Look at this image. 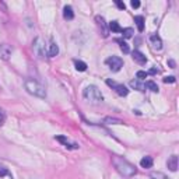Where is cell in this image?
<instances>
[{
    "label": "cell",
    "instance_id": "obj_29",
    "mask_svg": "<svg viewBox=\"0 0 179 179\" xmlns=\"http://www.w3.org/2000/svg\"><path fill=\"white\" fill-rule=\"evenodd\" d=\"M130 4H132V7H133V8L140 7V2H139V0H132V3H130Z\"/></svg>",
    "mask_w": 179,
    "mask_h": 179
},
{
    "label": "cell",
    "instance_id": "obj_32",
    "mask_svg": "<svg viewBox=\"0 0 179 179\" xmlns=\"http://www.w3.org/2000/svg\"><path fill=\"white\" fill-rule=\"evenodd\" d=\"M168 64L171 66V69H175V62L174 60H168Z\"/></svg>",
    "mask_w": 179,
    "mask_h": 179
},
{
    "label": "cell",
    "instance_id": "obj_7",
    "mask_svg": "<svg viewBox=\"0 0 179 179\" xmlns=\"http://www.w3.org/2000/svg\"><path fill=\"white\" fill-rule=\"evenodd\" d=\"M55 139L58 140V141H60L62 144H63L66 148H71V150H77V148L80 147V146L77 144V143H70V141H69L67 137H64V136H56Z\"/></svg>",
    "mask_w": 179,
    "mask_h": 179
},
{
    "label": "cell",
    "instance_id": "obj_3",
    "mask_svg": "<svg viewBox=\"0 0 179 179\" xmlns=\"http://www.w3.org/2000/svg\"><path fill=\"white\" fill-rule=\"evenodd\" d=\"M25 90L29 92V94L35 95L38 98H45L46 97V91H45L43 85L39 84L35 80H25Z\"/></svg>",
    "mask_w": 179,
    "mask_h": 179
},
{
    "label": "cell",
    "instance_id": "obj_25",
    "mask_svg": "<svg viewBox=\"0 0 179 179\" xmlns=\"http://www.w3.org/2000/svg\"><path fill=\"white\" fill-rule=\"evenodd\" d=\"M105 122H106V123H112V125H120V123H123L120 119H115V118H106Z\"/></svg>",
    "mask_w": 179,
    "mask_h": 179
},
{
    "label": "cell",
    "instance_id": "obj_19",
    "mask_svg": "<svg viewBox=\"0 0 179 179\" xmlns=\"http://www.w3.org/2000/svg\"><path fill=\"white\" fill-rule=\"evenodd\" d=\"M74 66L79 71H85L87 70V63H84V62L81 60H74Z\"/></svg>",
    "mask_w": 179,
    "mask_h": 179
},
{
    "label": "cell",
    "instance_id": "obj_15",
    "mask_svg": "<svg viewBox=\"0 0 179 179\" xmlns=\"http://www.w3.org/2000/svg\"><path fill=\"white\" fill-rule=\"evenodd\" d=\"M140 165H141V168H151L153 166V158L151 157H143L141 158V161H140Z\"/></svg>",
    "mask_w": 179,
    "mask_h": 179
},
{
    "label": "cell",
    "instance_id": "obj_23",
    "mask_svg": "<svg viewBox=\"0 0 179 179\" xmlns=\"http://www.w3.org/2000/svg\"><path fill=\"white\" fill-rule=\"evenodd\" d=\"M133 34H134L133 28H125V29H122V35H123L125 38H132Z\"/></svg>",
    "mask_w": 179,
    "mask_h": 179
},
{
    "label": "cell",
    "instance_id": "obj_2",
    "mask_svg": "<svg viewBox=\"0 0 179 179\" xmlns=\"http://www.w3.org/2000/svg\"><path fill=\"white\" fill-rule=\"evenodd\" d=\"M83 97L87 102L92 104V105H98L104 101V95L101 92V90L97 87V85H88L85 87V90L83 91Z\"/></svg>",
    "mask_w": 179,
    "mask_h": 179
},
{
    "label": "cell",
    "instance_id": "obj_13",
    "mask_svg": "<svg viewBox=\"0 0 179 179\" xmlns=\"http://www.w3.org/2000/svg\"><path fill=\"white\" fill-rule=\"evenodd\" d=\"M63 17H64V20H73L74 18V11H73V8H71V6H64Z\"/></svg>",
    "mask_w": 179,
    "mask_h": 179
},
{
    "label": "cell",
    "instance_id": "obj_24",
    "mask_svg": "<svg viewBox=\"0 0 179 179\" xmlns=\"http://www.w3.org/2000/svg\"><path fill=\"white\" fill-rule=\"evenodd\" d=\"M151 178L153 179H171V178H168L165 174H162V172H153L151 174Z\"/></svg>",
    "mask_w": 179,
    "mask_h": 179
},
{
    "label": "cell",
    "instance_id": "obj_28",
    "mask_svg": "<svg viewBox=\"0 0 179 179\" xmlns=\"http://www.w3.org/2000/svg\"><path fill=\"white\" fill-rule=\"evenodd\" d=\"M115 3H116V6H118L120 10H125L126 8V6H125V3H122V2H119V0H115Z\"/></svg>",
    "mask_w": 179,
    "mask_h": 179
},
{
    "label": "cell",
    "instance_id": "obj_17",
    "mask_svg": "<svg viewBox=\"0 0 179 179\" xmlns=\"http://www.w3.org/2000/svg\"><path fill=\"white\" fill-rule=\"evenodd\" d=\"M0 179H13V175H11L6 168L0 166Z\"/></svg>",
    "mask_w": 179,
    "mask_h": 179
},
{
    "label": "cell",
    "instance_id": "obj_1",
    "mask_svg": "<svg viewBox=\"0 0 179 179\" xmlns=\"http://www.w3.org/2000/svg\"><path fill=\"white\" fill-rule=\"evenodd\" d=\"M112 164L116 168V171L126 178H130L136 174V166L119 156H112Z\"/></svg>",
    "mask_w": 179,
    "mask_h": 179
},
{
    "label": "cell",
    "instance_id": "obj_5",
    "mask_svg": "<svg viewBox=\"0 0 179 179\" xmlns=\"http://www.w3.org/2000/svg\"><path fill=\"white\" fill-rule=\"evenodd\" d=\"M32 48H34V52L38 58H43L45 56V42L42 41V38H39V37L35 38Z\"/></svg>",
    "mask_w": 179,
    "mask_h": 179
},
{
    "label": "cell",
    "instance_id": "obj_26",
    "mask_svg": "<svg viewBox=\"0 0 179 179\" xmlns=\"http://www.w3.org/2000/svg\"><path fill=\"white\" fill-rule=\"evenodd\" d=\"M147 76H148V74L146 73V71H143V70H139V71L136 73L137 80H144V79H147Z\"/></svg>",
    "mask_w": 179,
    "mask_h": 179
},
{
    "label": "cell",
    "instance_id": "obj_10",
    "mask_svg": "<svg viewBox=\"0 0 179 179\" xmlns=\"http://www.w3.org/2000/svg\"><path fill=\"white\" fill-rule=\"evenodd\" d=\"M166 166H168L169 171L175 172L178 169V157L176 156H171L166 161Z\"/></svg>",
    "mask_w": 179,
    "mask_h": 179
},
{
    "label": "cell",
    "instance_id": "obj_31",
    "mask_svg": "<svg viewBox=\"0 0 179 179\" xmlns=\"http://www.w3.org/2000/svg\"><path fill=\"white\" fill-rule=\"evenodd\" d=\"M157 73H158V69L153 67V69H150V71H148L147 74H157Z\"/></svg>",
    "mask_w": 179,
    "mask_h": 179
},
{
    "label": "cell",
    "instance_id": "obj_8",
    "mask_svg": "<svg viewBox=\"0 0 179 179\" xmlns=\"http://www.w3.org/2000/svg\"><path fill=\"white\" fill-rule=\"evenodd\" d=\"M11 52H13V49L8 45H0V58L3 60H8L11 56Z\"/></svg>",
    "mask_w": 179,
    "mask_h": 179
},
{
    "label": "cell",
    "instance_id": "obj_11",
    "mask_svg": "<svg viewBox=\"0 0 179 179\" xmlns=\"http://www.w3.org/2000/svg\"><path fill=\"white\" fill-rule=\"evenodd\" d=\"M150 41L151 43H153V48L157 50H160L161 48H162V41H161V38L158 37V35H151L150 37Z\"/></svg>",
    "mask_w": 179,
    "mask_h": 179
},
{
    "label": "cell",
    "instance_id": "obj_12",
    "mask_svg": "<svg viewBox=\"0 0 179 179\" xmlns=\"http://www.w3.org/2000/svg\"><path fill=\"white\" fill-rule=\"evenodd\" d=\"M95 21H97L98 25L102 28V35H104V37H108V29H106V24H105V20H104V17L97 16V17H95Z\"/></svg>",
    "mask_w": 179,
    "mask_h": 179
},
{
    "label": "cell",
    "instance_id": "obj_22",
    "mask_svg": "<svg viewBox=\"0 0 179 179\" xmlns=\"http://www.w3.org/2000/svg\"><path fill=\"white\" fill-rule=\"evenodd\" d=\"M130 87H133V88L139 90V91H144V88H146L143 84H140L139 80H132V81H130Z\"/></svg>",
    "mask_w": 179,
    "mask_h": 179
},
{
    "label": "cell",
    "instance_id": "obj_20",
    "mask_svg": "<svg viewBox=\"0 0 179 179\" xmlns=\"http://www.w3.org/2000/svg\"><path fill=\"white\" fill-rule=\"evenodd\" d=\"M116 42H118L119 45H120V50L123 53H129L130 52V48H129V45H127L125 41H122V39H116Z\"/></svg>",
    "mask_w": 179,
    "mask_h": 179
},
{
    "label": "cell",
    "instance_id": "obj_18",
    "mask_svg": "<svg viewBox=\"0 0 179 179\" xmlns=\"http://www.w3.org/2000/svg\"><path fill=\"white\" fill-rule=\"evenodd\" d=\"M108 27H109V29L113 31V32H122V29H123V28H120V25H119L118 21H111Z\"/></svg>",
    "mask_w": 179,
    "mask_h": 179
},
{
    "label": "cell",
    "instance_id": "obj_21",
    "mask_svg": "<svg viewBox=\"0 0 179 179\" xmlns=\"http://www.w3.org/2000/svg\"><path fill=\"white\" fill-rule=\"evenodd\" d=\"M144 87H146V88H148V90H151L153 92H158V91H160L158 85H157L154 81H147V83L144 84Z\"/></svg>",
    "mask_w": 179,
    "mask_h": 179
},
{
    "label": "cell",
    "instance_id": "obj_14",
    "mask_svg": "<svg viewBox=\"0 0 179 179\" xmlns=\"http://www.w3.org/2000/svg\"><path fill=\"white\" fill-rule=\"evenodd\" d=\"M58 53H59V46L55 42H50L49 50H48V55H49V58H55V56H58Z\"/></svg>",
    "mask_w": 179,
    "mask_h": 179
},
{
    "label": "cell",
    "instance_id": "obj_30",
    "mask_svg": "<svg viewBox=\"0 0 179 179\" xmlns=\"http://www.w3.org/2000/svg\"><path fill=\"white\" fill-rule=\"evenodd\" d=\"M3 122H4V113H3V111L0 109V126L3 125Z\"/></svg>",
    "mask_w": 179,
    "mask_h": 179
},
{
    "label": "cell",
    "instance_id": "obj_6",
    "mask_svg": "<svg viewBox=\"0 0 179 179\" xmlns=\"http://www.w3.org/2000/svg\"><path fill=\"white\" fill-rule=\"evenodd\" d=\"M106 84H108L109 87L115 88V91L118 92V95H120V97H126V95L129 94V90H127V87H125L123 84H116L112 80H106Z\"/></svg>",
    "mask_w": 179,
    "mask_h": 179
},
{
    "label": "cell",
    "instance_id": "obj_9",
    "mask_svg": "<svg viewBox=\"0 0 179 179\" xmlns=\"http://www.w3.org/2000/svg\"><path fill=\"white\" fill-rule=\"evenodd\" d=\"M132 58L134 62H137L139 64H146L147 63V58L144 56V53H141L140 50H133L132 52Z\"/></svg>",
    "mask_w": 179,
    "mask_h": 179
},
{
    "label": "cell",
    "instance_id": "obj_16",
    "mask_svg": "<svg viewBox=\"0 0 179 179\" xmlns=\"http://www.w3.org/2000/svg\"><path fill=\"white\" fill-rule=\"evenodd\" d=\"M134 23L137 24V28H139V31H144V17L143 16H136L134 17Z\"/></svg>",
    "mask_w": 179,
    "mask_h": 179
},
{
    "label": "cell",
    "instance_id": "obj_4",
    "mask_svg": "<svg viewBox=\"0 0 179 179\" xmlns=\"http://www.w3.org/2000/svg\"><path fill=\"white\" fill-rule=\"evenodd\" d=\"M105 63L108 64L112 71H119L123 66V60L119 56H111V58H108L105 60Z\"/></svg>",
    "mask_w": 179,
    "mask_h": 179
},
{
    "label": "cell",
    "instance_id": "obj_27",
    "mask_svg": "<svg viewBox=\"0 0 179 179\" xmlns=\"http://www.w3.org/2000/svg\"><path fill=\"white\" fill-rule=\"evenodd\" d=\"M164 83H175V77L174 76H166V77H164Z\"/></svg>",
    "mask_w": 179,
    "mask_h": 179
}]
</instances>
